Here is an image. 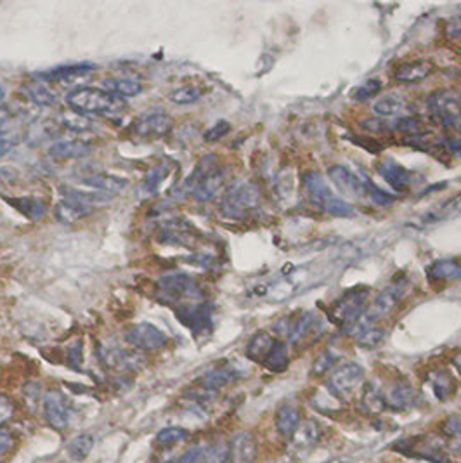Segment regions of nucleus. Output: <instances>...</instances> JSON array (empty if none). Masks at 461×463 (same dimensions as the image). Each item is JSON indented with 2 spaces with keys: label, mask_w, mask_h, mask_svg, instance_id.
Returning <instances> with one entry per match:
<instances>
[{
  "label": "nucleus",
  "mask_w": 461,
  "mask_h": 463,
  "mask_svg": "<svg viewBox=\"0 0 461 463\" xmlns=\"http://www.w3.org/2000/svg\"><path fill=\"white\" fill-rule=\"evenodd\" d=\"M444 147L455 157L461 158V137H449L444 141Z\"/></svg>",
  "instance_id": "obj_55"
},
{
  "label": "nucleus",
  "mask_w": 461,
  "mask_h": 463,
  "mask_svg": "<svg viewBox=\"0 0 461 463\" xmlns=\"http://www.w3.org/2000/svg\"><path fill=\"white\" fill-rule=\"evenodd\" d=\"M319 434L321 430L317 429V425L314 424V422H304V424L299 425L297 432L293 434V439H295L297 442H300L304 448H309V446H312L314 442H317Z\"/></svg>",
  "instance_id": "obj_40"
},
{
  "label": "nucleus",
  "mask_w": 461,
  "mask_h": 463,
  "mask_svg": "<svg viewBox=\"0 0 461 463\" xmlns=\"http://www.w3.org/2000/svg\"><path fill=\"white\" fill-rule=\"evenodd\" d=\"M14 145L16 141H13V139H0V158H2L6 153H9Z\"/></svg>",
  "instance_id": "obj_57"
},
{
  "label": "nucleus",
  "mask_w": 461,
  "mask_h": 463,
  "mask_svg": "<svg viewBox=\"0 0 461 463\" xmlns=\"http://www.w3.org/2000/svg\"><path fill=\"white\" fill-rule=\"evenodd\" d=\"M43 413L47 422L55 430H65L70 424V405L65 394L51 390L43 396Z\"/></svg>",
  "instance_id": "obj_12"
},
{
  "label": "nucleus",
  "mask_w": 461,
  "mask_h": 463,
  "mask_svg": "<svg viewBox=\"0 0 461 463\" xmlns=\"http://www.w3.org/2000/svg\"><path fill=\"white\" fill-rule=\"evenodd\" d=\"M335 356H333L329 350H323V353L319 354V356L316 358V361H314L312 365V375H316V377H319V375H324L326 371L332 368L333 365H335Z\"/></svg>",
  "instance_id": "obj_48"
},
{
  "label": "nucleus",
  "mask_w": 461,
  "mask_h": 463,
  "mask_svg": "<svg viewBox=\"0 0 461 463\" xmlns=\"http://www.w3.org/2000/svg\"><path fill=\"white\" fill-rule=\"evenodd\" d=\"M82 182L85 186L94 187V189L105 191V193H120L127 187V181L122 177H117V175L110 174H92L85 175L82 179Z\"/></svg>",
  "instance_id": "obj_26"
},
{
  "label": "nucleus",
  "mask_w": 461,
  "mask_h": 463,
  "mask_svg": "<svg viewBox=\"0 0 461 463\" xmlns=\"http://www.w3.org/2000/svg\"><path fill=\"white\" fill-rule=\"evenodd\" d=\"M201 94H203V90L198 85H184L170 93V101L176 103V105H191V103H196Z\"/></svg>",
  "instance_id": "obj_38"
},
{
  "label": "nucleus",
  "mask_w": 461,
  "mask_h": 463,
  "mask_svg": "<svg viewBox=\"0 0 461 463\" xmlns=\"http://www.w3.org/2000/svg\"><path fill=\"white\" fill-rule=\"evenodd\" d=\"M323 463H345L344 460H337V458H333V460H328V462H323Z\"/></svg>",
  "instance_id": "obj_60"
},
{
  "label": "nucleus",
  "mask_w": 461,
  "mask_h": 463,
  "mask_svg": "<svg viewBox=\"0 0 461 463\" xmlns=\"http://www.w3.org/2000/svg\"><path fill=\"white\" fill-rule=\"evenodd\" d=\"M373 111L383 118L401 117L408 111V103L406 99L399 98V95H387V98H381L373 105Z\"/></svg>",
  "instance_id": "obj_29"
},
{
  "label": "nucleus",
  "mask_w": 461,
  "mask_h": 463,
  "mask_svg": "<svg viewBox=\"0 0 461 463\" xmlns=\"http://www.w3.org/2000/svg\"><path fill=\"white\" fill-rule=\"evenodd\" d=\"M385 337H387V331L383 328H378V326H364L356 333V342L361 349L373 350L376 347H380L385 342Z\"/></svg>",
  "instance_id": "obj_31"
},
{
  "label": "nucleus",
  "mask_w": 461,
  "mask_h": 463,
  "mask_svg": "<svg viewBox=\"0 0 461 463\" xmlns=\"http://www.w3.org/2000/svg\"><path fill=\"white\" fill-rule=\"evenodd\" d=\"M92 65H73V66H65V68H55V70L47 71V73H38L41 78H71L78 77V75H85L92 70Z\"/></svg>",
  "instance_id": "obj_37"
},
{
  "label": "nucleus",
  "mask_w": 461,
  "mask_h": 463,
  "mask_svg": "<svg viewBox=\"0 0 461 463\" xmlns=\"http://www.w3.org/2000/svg\"><path fill=\"white\" fill-rule=\"evenodd\" d=\"M134 134L142 139H161L172 129V120L165 113H144L134 120Z\"/></svg>",
  "instance_id": "obj_11"
},
{
  "label": "nucleus",
  "mask_w": 461,
  "mask_h": 463,
  "mask_svg": "<svg viewBox=\"0 0 461 463\" xmlns=\"http://www.w3.org/2000/svg\"><path fill=\"white\" fill-rule=\"evenodd\" d=\"M443 434L447 437L452 449L461 451V420L456 417L447 418L443 425Z\"/></svg>",
  "instance_id": "obj_42"
},
{
  "label": "nucleus",
  "mask_w": 461,
  "mask_h": 463,
  "mask_svg": "<svg viewBox=\"0 0 461 463\" xmlns=\"http://www.w3.org/2000/svg\"><path fill=\"white\" fill-rule=\"evenodd\" d=\"M304 187L307 193L309 202L323 212L337 217H347L352 215V207L347 202L337 197L329 186L326 184L323 175L319 172H307L304 175Z\"/></svg>",
  "instance_id": "obj_4"
},
{
  "label": "nucleus",
  "mask_w": 461,
  "mask_h": 463,
  "mask_svg": "<svg viewBox=\"0 0 461 463\" xmlns=\"http://www.w3.org/2000/svg\"><path fill=\"white\" fill-rule=\"evenodd\" d=\"M428 278L432 279H455L461 278V264L456 261H435L428 266Z\"/></svg>",
  "instance_id": "obj_35"
},
{
  "label": "nucleus",
  "mask_w": 461,
  "mask_h": 463,
  "mask_svg": "<svg viewBox=\"0 0 461 463\" xmlns=\"http://www.w3.org/2000/svg\"><path fill=\"white\" fill-rule=\"evenodd\" d=\"M11 448H13V437L7 430H0V457H4Z\"/></svg>",
  "instance_id": "obj_56"
},
{
  "label": "nucleus",
  "mask_w": 461,
  "mask_h": 463,
  "mask_svg": "<svg viewBox=\"0 0 461 463\" xmlns=\"http://www.w3.org/2000/svg\"><path fill=\"white\" fill-rule=\"evenodd\" d=\"M361 127H363L364 130H368V132H373V134H381V132H385V130H388V127L378 118L363 120V122H361Z\"/></svg>",
  "instance_id": "obj_52"
},
{
  "label": "nucleus",
  "mask_w": 461,
  "mask_h": 463,
  "mask_svg": "<svg viewBox=\"0 0 461 463\" xmlns=\"http://www.w3.org/2000/svg\"><path fill=\"white\" fill-rule=\"evenodd\" d=\"M4 94H6V89H4V85H2V83H0V101H2Z\"/></svg>",
  "instance_id": "obj_59"
},
{
  "label": "nucleus",
  "mask_w": 461,
  "mask_h": 463,
  "mask_svg": "<svg viewBox=\"0 0 461 463\" xmlns=\"http://www.w3.org/2000/svg\"><path fill=\"white\" fill-rule=\"evenodd\" d=\"M229 130H231V125L228 122H217L212 129H208L205 132V141L216 142V141H218V139L226 137V135L229 134Z\"/></svg>",
  "instance_id": "obj_50"
},
{
  "label": "nucleus",
  "mask_w": 461,
  "mask_h": 463,
  "mask_svg": "<svg viewBox=\"0 0 461 463\" xmlns=\"http://www.w3.org/2000/svg\"><path fill=\"white\" fill-rule=\"evenodd\" d=\"M317 325V318L314 313H302L293 319L292 323H290L288 330H286V333H288V338L292 344H300L304 338H307L309 335L312 333L314 328H316Z\"/></svg>",
  "instance_id": "obj_23"
},
{
  "label": "nucleus",
  "mask_w": 461,
  "mask_h": 463,
  "mask_svg": "<svg viewBox=\"0 0 461 463\" xmlns=\"http://www.w3.org/2000/svg\"><path fill=\"white\" fill-rule=\"evenodd\" d=\"M94 448V437L90 434H82V436L75 437L73 441H70L68 448V457L73 462H82L85 460L90 454V451Z\"/></svg>",
  "instance_id": "obj_36"
},
{
  "label": "nucleus",
  "mask_w": 461,
  "mask_h": 463,
  "mask_svg": "<svg viewBox=\"0 0 461 463\" xmlns=\"http://www.w3.org/2000/svg\"><path fill=\"white\" fill-rule=\"evenodd\" d=\"M65 123L66 127H70L71 130H77V132H85V130L90 129V122L80 118V113H75V111L65 115Z\"/></svg>",
  "instance_id": "obj_51"
},
{
  "label": "nucleus",
  "mask_w": 461,
  "mask_h": 463,
  "mask_svg": "<svg viewBox=\"0 0 461 463\" xmlns=\"http://www.w3.org/2000/svg\"><path fill=\"white\" fill-rule=\"evenodd\" d=\"M13 413H14V405L11 402V399L0 394V425H2L4 422L9 420V418L13 417Z\"/></svg>",
  "instance_id": "obj_53"
},
{
  "label": "nucleus",
  "mask_w": 461,
  "mask_h": 463,
  "mask_svg": "<svg viewBox=\"0 0 461 463\" xmlns=\"http://www.w3.org/2000/svg\"><path fill=\"white\" fill-rule=\"evenodd\" d=\"M328 177L335 184L337 189L345 197L352 199H361L366 197V186L364 181H361L356 174L351 172L344 165H333L328 169Z\"/></svg>",
  "instance_id": "obj_13"
},
{
  "label": "nucleus",
  "mask_w": 461,
  "mask_h": 463,
  "mask_svg": "<svg viewBox=\"0 0 461 463\" xmlns=\"http://www.w3.org/2000/svg\"><path fill=\"white\" fill-rule=\"evenodd\" d=\"M229 460V444L226 442H217L205 449L203 463H228Z\"/></svg>",
  "instance_id": "obj_45"
},
{
  "label": "nucleus",
  "mask_w": 461,
  "mask_h": 463,
  "mask_svg": "<svg viewBox=\"0 0 461 463\" xmlns=\"http://www.w3.org/2000/svg\"><path fill=\"white\" fill-rule=\"evenodd\" d=\"M158 293L166 304H177L186 298H200L201 288L194 278L184 273H169L158 279Z\"/></svg>",
  "instance_id": "obj_6"
},
{
  "label": "nucleus",
  "mask_w": 461,
  "mask_h": 463,
  "mask_svg": "<svg viewBox=\"0 0 461 463\" xmlns=\"http://www.w3.org/2000/svg\"><path fill=\"white\" fill-rule=\"evenodd\" d=\"M203 454H205L203 446L194 444V446H191V448L186 449L184 453L177 458L176 463H200L201 460H203Z\"/></svg>",
  "instance_id": "obj_49"
},
{
  "label": "nucleus",
  "mask_w": 461,
  "mask_h": 463,
  "mask_svg": "<svg viewBox=\"0 0 461 463\" xmlns=\"http://www.w3.org/2000/svg\"><path fill=\"white\" fill-rule=\"evenodd\" d=\"M452 365H455V368L458 370V373L461 375V353H458L455 358H452Z\"/></svg>",
  "instance_id": "obj_58"
},
{
  "label": "nucleus",
  "mask_w": 461,
  "mask_h": 463,
  "mask_svg": "<svg viewBox=\"0 0 461 463\" xmlns=\"http://www.w3.org/2000/svg\"><path fill=\"white\" fill-rule=\"evenodd\" d=\"M25 90L28 98L33 103H37L38 106H51L55 101L54 94L51 93L49 87L43 85V83H30Z\"/></svg>",
  "instance_id": "obj_41"
},
{
  "label": "nucleus",
  "mask_w": 461,
  "mask_h": 463,
  "mask_svg": "<svg viewBox=\"0 0 461 463\" xmlns=\"http://www.w3.org/2000/svg\"><path fill=\"white\" fill-rule=\"evenodd\" d=\"M262 365H264L267 370L274 371V373H281V371L288 368L290 356H288V347H286L285 342L276 340L271 353L267 354V358H265V361L262 363Z\"/></svg>",
  "instance_id": "obj_33"
},
{
  "label": "nucleus",
  "mask_w": 461,
  "mask_h": 463,
  "mask_svg": "<svg viewBox=\"0 0 461 463\" xmlns=\"http://www.w3.org/2000/svg\"><path fill=\"white\" fill-rule=\"evenodd\" d=\"M364 377V368L354 361L341 363L332 371L328 378V390L335 397H341L351 394Z\"/></svg>",
  "instance_id": "obj_9"
},
{
  "label": "nucleus",
  "mask_w": 461,
  "mask_h": 463,
  "mask_svg": "<svg viewBox=\"0 0 461 463\" xmlns=\"http://www.w3.org/2000/svg\"><path fill=\"white\" fill-rule=\"evenodd\" d=\"M274 344H276L274 337L265 333V331H258L257 335H253V337L250 338L248 344H246V358H248L250 361L264 363L267 354L271 353Z\"/></svg>",
  "instance_id": "obj_25"
},
{
  "label": "nucleus",
  "mask_w": 461,
  "mask_h": 463,
  "mask_svg": "<svg viewBox=\"0 0 461 463\" xmlns=\"http://www.w3.org/2000/svg\"><path fill=\"white\" fill-rule=\"evenodd\" d=\"M257 454V442L250 432H240L229 444L228 463H253Z\"/></svg>",
  "instance_id": "obj_16"
},
{
  "label": "nucleus",
  "mask_w": 461,
  "mask_h": 463,
  "mask_svg": "<svg viewBox=\"0 0 461 463\" xmlns=\"http://www.w3.org/2000/svg\"><path fill=\"white\" fill-rule=\"evenodd\" d=\"M300 425V411L295 405H290V402H285V405L280 406L276 413V429L280 432L281 437L290 439L293 437V434L297 432Z\"/></svg>",
  "instance_id": "obj_20"
},
{
  "label": "nucleus",
  "mask_w": 461,
  "mask_h": 463,
  "mask_svg": "<svg viewBox=\"0 0 461 463\" xmlns=\"http://www.w3.org/2000/svg\"><path fill=\"white\" fill-rule=\"evenodd\" d=\"M396 129L399 130V132H403L404 135H406V137H411V135H416V134L423 132V130H421V118L420 117H413V115L401 118L399 122H397Z\"/></svg>",
  "instance_id": "obj_46"
},
{
  "label": "nucleus",
  "mask_w": 461,
  "mask_h": 463,
  "mask_svg": "<svg viewBox=\"0 0 461 463\" xmlns=\"http://www.w3.org/2000/svg\"><path fill=\"white\" fill-rule=\"evenodd\" d=\"M177 318L194 333H203L212 326V306L210 304H188L177 309Z\"/></svg>",
  "instance_id": "obj_14"
},
{
  "label": "nucleus",
  "mask_w": 461,
  "mask_h": 463,
  "mask_svg": "<svg viewBox=\"0 0 461 463\" xmlns=\"http://www.w3.org/2000/svg\"><path fill=\"white\" fill-rule=\"evenodd\" d=\"M61 193L65 198L83 203V205L87 207L101 205V203H108L111 199L110 194H101V193H95V191H80V189H75V187H66V186L61 187Z\"/></svg>",
  "instance_id": "obj_32"
},
{
  "label": "nucleus",
  "mask_w": 461,
  "mask_h": 463,
  "mask_svg": "<svg viewBox=\"0 0 461 463\" xmlns=\"http://www.w3.org/2000/svg\"><path fill=\"white\" fill-rule=\"evenodd\" d=\"M381 90V82L378 78H369L366 82H363L361 85H357L356 89L351 93V98L354 101H368V99L375 98V95H378V93Z\"/></svg>",
  "instance_id": "obj_39"
},
{
  "label": "nucleus",
  "mask_w": 461,
  "mask_h": 463,
  "mask_svg": "<svg viewBox=\"0 0 461 463\" xmlns=\"http://www.w3.org/2000/svg\"><path fill=\"white\" fill-rule=\"evenodd\" d=\"M434 70L435 68L430 61L420 59V61H411L397 68L396 73H393V78H396L397 82H403V83L423 82L425 78H428L432 73H434Z\"/></svg>",
  "instance_id": "obj_18"
},
{
  "label": "nucleus",
  "mask_w": 461,
  "mask_h": 463,
  "mask_svg": "<svg viewBox=\"0 0 461 463\" xmlns=\"http://www.w3.org/2000/svg\"><path fill=\"white\" fill-rule=\"evenodd\" d=\"M361 406L369 415H380L383 413V410L387 408V399H385L383 392L375 382H369L364 387L363 397H361Z\"/></svg>",
  "instance_id": "obj_28"
},
{
  "label": "nucleus",
  "mask_w": 461,
  "mask_h": 463,
  "mask_svg": "<svg viewBox=\"0 0 461 463\" xmlns=\"http://www.w3.org/2000/svg\"><path fill=\"white\" fill-rule=\"evenodd\" d=\"M430 385L435 397L440 399V401L447 399L451 396L452 390H455V380H452V377L446 370H435L430 375Z\"/></svg>",
  "instance_id": "obj_34"
},
{
  "label": "nucleus",
  "mask_w": 461,
  "mask_h": 463,
  "mask_svg": "<svg viewBox=\"0 0 461 463\" xmlns=\"http://www.w3.org/2000/svg\"><path fill=\"white\" fill-rule=\"evenodd\" d=\"M68 361L73 368H78L82 361V342H77V344L68 347Z\"/></svg>",
  "instance_id": "obj_54"
},
{
  "label": "nucleus",
  "mask_w": 461,
  "mask_h": 463,
  "mask_svg": "<svg viewBox=\"0 0 461 463\" xmlns=\"http://www.w3.org/2000/svg\"><path fill=\"white\" fill-rule=\"evenodd\" d=\"M404 291H406V281H396L392 283V285L385 286L383 290L380 291L378 295H376V298L373 301V304L368 307L366 313L363 314V318L359 319V323H357V331L361 328H364V326H371L373 323L378 321L380 318L387 316L388 313L393 309V307L397 306V302L401 301V297L404 295Z\"/></svg>",
  "instance_id": "obj_7"
},
{
  "label": "nucleus",
  "mask_w": 461,
  "mask_h": 463,
  "mask_svg": "<svg viewBox=\"0 0 461 463\" xmlns=\"http://www.w3.org/2000/svg\"><path fill=\"white\" fill-rule=\"evenodd\" d=\"M102 361L110 368L120 371H132L139 370L144 363V356L137 350H123V349H110L102 353Z\"/></svg>",
  "instance_id": "obj_17"
},
{
  "label": "nucleus",
  "mask_w": 461,
  "mask_h": 463,
  "mask_svg": "<svg viewBox=\"0 0 461 463\" xmlns=\"http://www.w3.org/2000/svg\"><path fill=\"white\" fill-rule=\"evenodd\" d=\"M240 377L238 370L231 365H224V366H217V368L210 370L208 373L201 378V387L208 392H213V390L222 389V387L233 384L236 378Z\"/></svg>",
  "instance_id": "obj_21"
},
{
  "label": "nucleus",
  "mask_w": 461,
  "mask_h": 463,
  "mask_svg": "<svg viewBox=\"0 0 461 463\" xmlns=\"http://www.w3.org/2000/svg\"><path fill=\"white\" fill-rule=\"evenodd\" d=\"M123 338L137 350H157L166 344V335L149 323H137L125 330Z\"/></svg>",
  "instance_id": "obj_10"
},
{
  "label": "nucleus",
  "mask_w": 461,
  "mask_h": 463,
  "mask_svg": "<svg viewBox=\"0 0 461 463\" xmlns=\"http://www.w3.org/2000/svg\"><path fill=\"white\" fill-rule=\"evenodd\" d=\"M222 184H224V172L218 167L216 157H205L191 172L184 187L196 202L208 203L217 197Z\"/></svg>",
  "instance_id": "obj_2"
},
{
  "label": "nucleus",
  "mask_w": 461,
  "mask_h": 463,
  "mask_svg": "<svg viewBox=\"0 0 461 463\" xmlns=\"http://www.w3.org/2000/svg\"><path fill=\"white\" fill-rule=\"evenodd\" d=\"M6 202L9 205L16 207V210H19L23 215H26L31 221H41L47 212V207L42 199L33 197H23V198H6Z\"/></svg>",
  "instance_id": "obj_27"
},
{
  "label": "nucleus",
  "mask_w": 461,
  "mask_h": 463,
  "mask_svg": "<svg viewBox=\"0 0 461 463\" xmlns=\"http://www.w3.org/2000/svg\"><path fill=\"white\" fill-rule=\"evenodd\" d=\"M105 89L117 98H132L141 94L142 85L132 78H108L105 80Z\"/></svg>",
  "instance_id": "obj_30"
},
{
  "label": "nucleus",
  "mask_w": 461,
  "mask_h": 463,
  "mask_svg": "<svg viewBox=\"0 0 461 463\" xmlns=\"http://www.w3.org/2000/svg\"><path fill=\"white\" fill-rule=\"evenodd\" d=\"M364 186H366V197L371 198V202L376 203V205H391L393 202L391 194H387L383 189H380L378 186L369 182V179H364Z\"/></svg>",
  "instance_id": "obj_47"
},
{
  "label": "nucleus",
  "mask_w": 461,
  "mask_h": 463,
  "mask_svg": "<svg viewBox=\"0 0 461 463\" xmlns=\"http://www.w3.org/2000/svg\"><path fill=\"white\" fill-rule=\"evenodd\" d=\"M258 189L255 184L245 181L233 182L218 203V212L229 221H245L258 207Z\"/></svg>",
  "instance_id": "obj_3"
},
{
  "label": "nucleus",
  "mask_w": 461,
  "mask_h": 463,
  "mask_svg": "<svg viewBox=\"0 0 461 463\" xmlns=\"http://www.w3.org/2000/svg\"><path fill=\"white\" fill-rule=\"evenodd\" d=\"M89 142L85 141H59L49 147V155L55 160H75L90 153Z\"/></svg>",
  "instance_id": "obj_22"
},
{
  "label": "nucleus",
  "mask_w": 461,
  "mask_h": 463,
  "mask_svg": "<svg viewBox=\"0 0 461 463\" xmlns=\"http://www.w3.org/2000/svg\"><path fill=\"white\" fill-rule=\"evenodd\" d=\"M376 172L396 191H408L413 182V174L392 158H383L376 163Z\"/></svg>",
  "instance_id": "obj_15"
},
{
  "label": "nucleus",
  "mask_w": 461,
  "mask_h": 463,
  "mask_svg": "<svg viewBox=\"0 0 461 463\" xmlns=\"http://www.w3.org/2000/svg\"><path fill=\"white\" fill-rule=\"evenodd\" d=\"M188 436L189 432L186 429H181V427H166V429H163L158 432L157 441L158 444L161 446H172V444H177V442L184 441Z\"/></svg>",
  "instance_id": "obj_43"
},
{
  "label": "nucleus",
  "mask_w": 461,
  "mask_h": 463,
  "mask_svg": "<svg viewBox=\"0 0 461 463\" xmlns=\"http://www.w3.org/2000/svg\"><path fill=\"white\" fill-rule=\"evenodd\" d=\"M388 405L396 410H408L416 402V392L408 380H399L391 387Z\"/></svg>",
  "instance_id": "obj_24"
},
{
  "label": "nucleus",
  "mask_w": 461,
  "mask_h": 463,
  "mask_svg": "<svg viewBox=\"0 0 461 463\" xmlns=\"http://www.w3.org/2000/svg\"><path fill=\"white\" fill-rule=\"evenodd\" d=\"M92 207H87L83 203L73 202V199L63 198L61 202L55 205L54 209V217L58 219L61 224H75V222L82 221L87 215L92 214Z\"/></svg>",
  "instance_id": "obj_19"
},
{
  "label": "nucleus",
  "mask_w": 461,
  "mask_h": 463,
  "mask_svg": "<svg viewBox=\"0 0 461 463\" xmlns=\"http://www.w3.org/2000/svg\"><path fill=\"white\" fill-rule=\"evenodd\" d=\"M66 105L75 113L80 115H99V117H113L125 110V103L105 89L83 87V89L71 90L66 95Z\"/></svg>",
  "instance_id": "obj_1"
},
{
  "label": "nucleus",
  "mask_w": 461,
  "mask_h": 463,
  "mask_svg": "<svg viewBox=\"0 0 461 463\" xmlns=\"http://www.w3.org/2000/svg\"><path fill=\"white\" fill-rule=\"evenodd\" d=\"M166 175H169V167H166L165 163L153 167L144 179V189L148 191V193H154V191L160 187L161 182L165 181Z\"/></svg>",
  "instance_id": "obj_44"
},
{
  "label": "nucleus",
  "mask_w": 461,
  "mask_h": 463,
  "mask_svg": "<svg viewBox=\"0 0 461 463\" xmlns=\"http://www.w3.org/2000/svg\"><path fill=\"white\" fill-rule=\"evenodd\" d=\"M366 290H351L344 293L339 301L333 302L328 309V318L341 328H352L366 313Z\"/></svg>",
  "instance_id": "obj_5"
},
{
  "label": "nucleus",
  "mask_w": 461,
  "mask_h": 463,
  "mask_svg": "<svg viewBox=\"0 0 461 463\" xmlns=\"http://www.w3.org/2000/svg\"><path fill=\"white\" fill-rule=\"evenodd\" d=\"M427 110L444 127H452L461 117V94L455 89L435 90L427 98Z\"/></svg>",
  "instance_id": "obj_8"
}]
</instances>
